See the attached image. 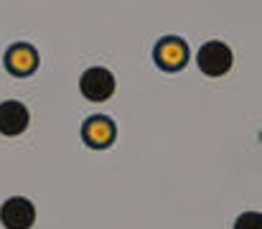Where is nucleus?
I'll return each instance as SVG.
<instances>
[{"label":"nucleus","mask_w":262,"mask_h":229,"mask_svg":"<svg viewBox=\"0 0 262 229\" xmlns=\"http://www.w3.org/2000/svg\"><path fill=\"white\" fill-rule=\"evenodd\" d=\"M3 64L13 76H31L38 69V51L31 44H23V41L13 44V46H8Z\"/></svg>","instance_id":"0eeeda50"},{"label":"nucleus","mask_w":262,"mask_h":229,"mask_svg":"<svg viewBox=\"0 0 262 229\" xmlns=\"http://www.w3.org/2000/svg\"><path fill=\"white\" fill-rule=\"evenodd\" d=\"M115 74L104 67H89L79 79V89L89 102H107L115 94Z\"/></svg>","instance_id":"f03ea898"},{"label":"nucleus","mask_w":262,"mask_h":229,"mask_svg":"<svg viewBox=\"0 0 262 229\" xmlns=\"http://www.w3.org/2000/svg\"><path fill=\"white\" fill-rule=\"evenodd\" d=\"M153 59L161 69L166 72H178L188 64V44L178 36H166L156 44L153 49Z\"/></svg>","instance_id":"20e7f679"},{"label":"nucleus","mask_w":262,"mask_h":229,"mask_svg":"<svg viewBox=\"0 0 262 229\" xmlns=\"http://www.w3.org/2000/svg\"><path fill=\"white\" fill-rule=\"evenodd\" d=\"M0 224L5 229H31L36 224V206L26 196H10L0 206Z\"/></svg>","instance_id":"7ed1b4c3"},{"label":"nucleus","mask_w":262,"mask_h":229,"mask_svg":"<svg viewBox=\"0 0 262 229\" xmlns=\"http://www.w3.org/2000/svg\"><path fill=\"white\" fill-rule=\"evenodd\" d=\"M115 138H117V128L104 115H94V117L84 120V125H82V140L94 151L110 148L115 143Z\"/></svg>","instance_id":"423d86ee"},{"label":"nucleus","mask_w":262,"mask_h":229,"mask_svg":"<svg viewBox=\"0 0 262 229\" xmlns=\"http://www.w3.org/2000/svg\"><path fill=\"white\" fill-rule=\"evenodd\" d=\"M196 61H199L201 74L224 76L232 69V64H234V54H232V49H229L224 41H206V44L199 49Z\"/></svg>","instance_id":"f257e3e1"},{"label":"nucleus","mask_w":262,"mask_h":229,"mask_svg":"<svg viewBox=\"0 0 262 229\" xmlns=\"http://www.w3.org/2000/svg\"><path fill=\"white\" fill-rule=\"evenodd\" d=\"M28 122H31V112L23 102H18V99L0 102V135H5V138L23 135L28 130Z\"/></svg>","instance_id":"39448f33"},{"label":"nucleus","mask_w":262,"mask_h":229,"mask_svg":"<svg viewBox=\"0 0 262 229\" xmlns=\"http://www.w3.org/2000/svg\"><path fill=\"white\" fill-rule=\"evenodd\" d=\"M234 229H262V214L260 212H245L237 217Z\"/></svg>","instance_id":"6e6552de"}]
</instances>
